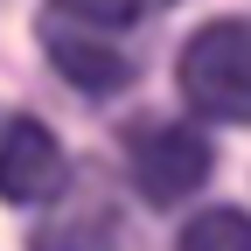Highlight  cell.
I'll use <instances>...</instances> for the list:
<instances>
[{"label":"cell","mask_w":251,"mask_h":251,"mask_svg":"<svg viewBox=\"0 0 251 251\" xmlns=\"http://www.w3.org/2000/svg\"><path fill=\"white\" fill-rule=\"evenodd\" d=\"M77 7H91L98 21H112V28H126V35H133V28H140L147 14H161L168 0H77Z\"/></svg>","instance_id":"7"},{"label":"cell","mask_w":251,"mask_h":251,"mask_svg":"<svg viewBox=\"0 0 251 251\" xmlns=\"http://www.w3.org/2000/svg\"><path fill=\"white\" fill-rule=\"evenodd\" d=\"M63 181H70V161L42 119L0 126V202H49Z\"/></svg>","instance_id":"5"},{"label":"cell","mask_w":251,"mask_h":251,"mask_svg":"<svg viewBox=\"0 0 251 251\" xmlns=\"http://www.w3.org/2000/svg\"><path fill=\"white\" fill-rule=\"evenodd\" d=\"M42 49L63 77H70L84 98H112V91L133 84V35L112 21H98L91 7H77V0H49L42 7Z\"/></svg>","instance_id":"2"},{"label":"cell","mask_w":251,"mask_h":251,"mask_svg":"<svg viewBox=\"0 0 251 251\" xmlns=\"http://www.w3.org/2000/svg\"><path fill=\"white\" fill-rule=\"evenodd\" d=\"M49 202H56V209L35 224V251H133L126 209H119V196H112L98 175L63 181Z\"/></svg>","instance_id":"4"},{"label":"cell","mask_w":251,"mask_h":251,"mask_svg":"<svg viewBox=\"0 0 251 251\" xmlns=\"http://www.w3.org/2000/svg\"><path fill=\"white\" fill-rule=\"evenodd\" d=\"M175 251H251V216L244 209H202L196 224L181 230Z\"/></svg>","instance_id":"6"},{"label":"cell","mask_w":251,"mask_h":251,"mask_svg":"<svg viewBox=\"0 0 251 251\" xmlns=\"http://www.w3.org/2000/svg\"><path fill=\"white\" fill-rule=\"evenodd\" d=\"M126 168H133V188L153 209H175L209 181L216 153L188 119H147L140 133H126Z\"/></svg>","instance_id":"3"},{"label":"cell","mask_w":251,"mask_h":251,"mask_svg":"<svg viewBox=\"0 0 251 251\" xmlns=\"http://www.w3.org/2000/svg\"><path fill=\"white\" fill-rule=\"evenodd\" d=\"M181 105L209 126H251V21H202L175 56Z\"/></svg>","instance_id":"1"}]
</instances>
